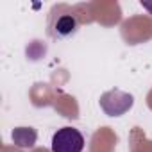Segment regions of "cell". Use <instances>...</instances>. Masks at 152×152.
Instances as JSON below:
<instances>
[{"label": "cell", "instance_id": "1", "mask_svg": "<svg viewBox=\"0 0 152 152\" xmlns=\"http://www.w3.org/2000/svg\"><path fill=\"white\" fill-rule=\"evenodd\" d=\"M50 148L52 152H83L84 136L75 127H61L54 132Z\"/></svg>", "mask_w": 152, "mask_h": 152}, {"label": "cell", "instance_id": "2", "mask_svg": "<svg viewBox=\"0 0 152 152\" xmlns=\"http://www.w3.org/2000/svg\"><path fill=\"white\" fill-rule=\"evenodd\" d=\"M77 31V20L73 15H61L52 25V34L56 38H68Z\"/></svg>", "mask_w": 152, "mask_h": 152}, {"label": "cell", "instance_id": "3", "mask_svg": "<svg viewBox=\"0 0 152 152\" xmlns=\"http://www.w3.org/2000/svg\"><path fill=\"white\" fill-rule=\"evenodd\" d=\"M13 140L18 147H32L34 141H36V132L32 129H27V127H20V129H15L13 132Z\"/></svg>", "mask_w": 152, "mask_h": 152}, {"label": "cell", "instance_id": "4", "mask_svg": "<svg viewBox=\"0 0 152 152\" xmlns=\"http://www.w3.org/2000/svg\"><path fill=\"white\" fill-rule=\"evenodd\" d=\"M141 7H143V9H147V11L152 15V2H141Z\"/></svg>", "mask_w": 152, "mask_h": 152}]
</instances>
